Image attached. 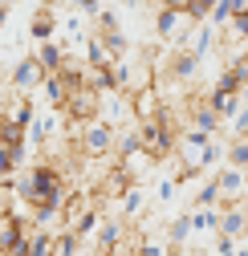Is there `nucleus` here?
<instances>
[{"label":"nucleus","mask_w":248,"mask_h":256,"mask_svg":"<svg viewBox=\"0 0 248 256\" xmlns=\"http://www.w3.org/2000/svg\"><path fill=\"white\" fill-rule=\"evenodd\" d=\"M41 82H45V66L37 61V53H33V57H20V66H16L12 78H8L12 94H33V90H41Z\"/></svg>","instance_id":"7ed1b4c3"},{"label":"nucleus","mask_w":248,"mask_h":256,"mask_svg":"<svg viewBox=\"0 0 248 256\" xmlns=\"http://www.w3.org/2000/svg\"><path fill=\"white\" fill-rule=\"evenodd\" d=\"M110 49L102 45V37H86V66L90 70H102V66H110Z\"/></svg>","instance_id":"6ab92c4d"},{"label":"nucleus","mask_w":248,"mask_h":256,"mask_svg":"<svg viewBox=\"0 0 248 256\" xmlns=\"http://www.w3.org/2000/svg\"><path fill=\"white\" fill-rule=\"evenodd\" d=\"M216 183H220V200H244V191H248V171L228 163L220 175H216Z\"/></svg>","instance_id":"39448f33"},{"label":"nucleus","mask_w":248,"mask_h":256,"mask_svg":"<svg viewBox=\"0 0 248 256\" xmlns=\"http://www.w3.org/2000/svg\"><path fill=\"white\" fill-rule=\"evenodd\" d=\"M228 163L248 171V138H232V142H228Z\"/></svg>","instance_id":"a878e982"},{"label":"nucleus","mask_w":248,"mask_h":256,"mask_svg":"<svg viewBox=\"0 0 248 256\" xmlns=\"http://www.w3.org/2000/svg\"><path fill=\"white\" fill-rule=\"evenodd\" d=\"M8 8H12L8 0H0V24H4V16H8Z\"/></svg>","instance_id":"2f4dec72"},{"label":"nucleus","mask_w":248,"mask_h":256,"mask_svg":"<svg viewBox=\"0 0 248 256\" xmlns=\"http://www.w3.org/2000/svg\"><path fill=\"white\" fill-rule=\"evenodd\" d=\"M142 208H146V204H142V191L130 183L126 191H122V220H126V224H134V220L142 216Z\"/></svg>","instance_id":"412c9836"},{"label":"nucleus","mask_w":248,"mask_h":256,"mask_svg":"<svg viewBox=\"0 0 248 256\" xmlns=\"http://www.w3.org/2000/svg\"><path fill=\"white\" fill-rule=\"evenodd\" d=\"M78 248H82V240H78L74 228H57V232H53V248H49V256H78Z\"/></svg>","instance_id":"2eb2a0df"},{"label":"nucleus","mask_w":248,"mask_h":256,"mask_svg":"<svg viewBox=\"0 0 248 256\" xmlns=\"http://www.w3.org/2000/svg\"><path fill=\"white\" fill-rule=\"evenodd\" d=\"M236 256H248V244H244V240H240V248H236Z\"/></svg>","instance_id":"473e14b6"},{"label":"nucleus","mask_w":248,"mask_h":256,"mask_svg":"<svg viewBox=\"0 0 248 256\" xmlns=\"http://www.w3.org/2000/svg\"><path fill=\"white\" fill-rule=\"evenodd\" d=\"M138 240H142V232H126L114 248H106V256H138Z\"/></svg>","instance_id":"b1692460"},{"label":"nucleus","mask_w":248,"mask_h":256,"mask_svg":"<svg viewBox=\"0 0 248 256\" xmlns=\"http://www.w3.org/2000/svg\"><path fill=\"white\" fill-rule=\"evenodd\" d=\"M28 33H33L37 45H41V41H53V33H57V8H53V4L37 8L33 20H28Z\"/></svg>","instance_id":"1a4fd4ad"},{"label":"nucleus","mask_w":248,"mask_h":256,"mask_svg":"<svg viewBox=\"0 0 248 256\" xmlns=\"http://www.w3.org/2000/svg\"><path fill=\"white\" fill-rule=\"evenodd\" d=\"M236 248H240V240H232V236L216 240V256H236Z\"/></svg>","instance_id":"c756f323"},{"label":"nucleus","mask_w":248,"mask_h":256,"mask_svg":"<svg viewBox=\"0 0 248 256\" xmlns=\"http://www.w3.org/2000/svg\"><path fill=\"white\" fill-rule=\"evenodd\" d=\"M216 37H220V33H216L212 24H204V20H200V24L192 28V37H188V49H192L196 57H204V53H208V49L216 45Z\"/></svg>","instance_id":"4468645a"},{"label":"nucleus","mask_w":248,"mask_h":256,"mask_svg":"<svg viewBox=\"0 0 248 256\" xmlns=\"http://www.w3.org/2000/svg\"><path fill=\"white\" fill-rule=\"evenodd\" d=\"M86 208H90V196H78V191H74V196H66V208H61V228H74V220H78Z\"/></svg>","instance_id":"4be33fe9"},{"label":"nucleus","mask_w":248,"mask_h":256,"mask_svg":"<svg viewBox=\"0 0 248 256\" xmlns=\"http://www.w3.org/2000/svg\"><path fill=\"white\" fill-rule=\"evenodd\" d=\"M192 126H200V130H208V134H220L224 118H220V110H216L208 98H192Z\"/></svg>","instance_id":"423d86ee"},{"label":"nucleus","mask_w":248,"mask_h":256,"mask_svg":"<svg viewBox=\"0 0 248 256\" xmlns=\"http://www.w3.org/2000/svg\"><path fill=\"white\" fill-rule=\"evenodd\" d=\"M192 232H196V228H192V216H179V220H171V228L163 232V240H167L171 252H175V248H183V244L192 240Z\"/></svg>","instance_id":"f3484780"},{"label":"nucleus","mask_w":248,"mask_h":256,"mask_svg":"<svg viewBox=\"0 0 248 256\" xmlns=\"http://www.w3.org/2000/svg\"><path fill=\"white\" fill-rule=\"evenodd\" d=\"M220 236H232V240H244L248 236V212H240V204L220 216Z\"/></svg>","instance_id":"9b49d317"},{"label":"nucleus","mask_w":248,"mask_h":256,"mask_svg":"<svg viewBox=\"0 0 248 256\" xmlns=\"http://www.w3.org/2000/svg\"><path fill=\"white\" fill-rule=\"evenodd\" d=\"M0 118H4V106H0Z\"/></svg>","instance_id":"72a5a7b5"},{"label":"nucleus","mask_w":248,"mask_h":256,"mask_svg":"<svg viewBox=\"0 0 248 256\" xmlns=\"http://www.w3.org/2000/svg\"><path fill=\"white\" fill-rule=\"evenodd\" d=\"M122 236H126V220H102L98 224V232H94V240H98V248L106 252V248H114Z\"/></svg>","instance_id":"ddd939ff"},{"label":"nucleus","mask_w":248,"mask_h":256,"mask_svg":"<svg viewBox=\"0 0 248 256\" xmlns=\"http://www.w3.org/2000/svg\"><path fill=\"white\" fill-rule=\"evenodd\" d=\"M98 114H102V90L86 78L82 86H74V90H70L66 118H70V122H94Z\"/></svg>","instance_id":"f03ea898"},{"label":"nucleus","mask_w":248,"mask_h":256,"mask_svg":"<svg viewBox=\"0 0 248 256\" xmlns=\"http://www.w3.org/2000/svg\"><path fill=\"white\" fill-rule=\"evenodd\" d=\"M94 20H98V33H118V12L114 8H102Z\"/></svg>","instance_id":"cd10ccee"},{"label":"nucleus","mask_w":248,"mask_h":256,"mask_svg":"<svg viewBox=\"0 0 248 256\" xmlns=\"http://www.w3.org/2000/svg\"><path fill=\"white\" fill-rule=\"evenodd\" d=\"M196 208H220V183L216 179H208L200 191H196V200H192Z\"/></svg>","instance_id":"5701e85b"},{"label":"nucleus","mask_w":248,"mask_h":256,"mask_svg":"<svg viewBox=\"0 0 248 256\" xmlns=\"http://www.w3.org/2000/svg\"><path fill=\"white\" fill-rule=\"evenodd\" d=\"M41 94H45V102H49L53 110H66V102H70V82L61 78V74H45Z\"/></svg>","instance_id":"9d476101"},{"label":"nucleus","mask_w":248,"mask_h":256,"mask_svg":"<svg viewBox=\"0 0 248 256\" xmlns=\"http://www.w3.org/2000/svg\"><path fill=\"white\" fill-rule=\"evenodd\" d=\"M114 146H118V126H110V122H102V118L86 122V130H82V138H78V150L90 158V163H102V158H110Z\"/></svg>","instance_id":"f257e3e1"},{"label":"nucleus","mask_w":248,"mask_h":256,"mask_svg":"<svg viewBox=\"0 0 248 256\" xmlns=\"http://www.w3.org/2000/svg\"><path fill=\"white\" fill-rule=\"evenodd\" d=\"M220 208H196L192 212V228L196 232H220Z\"/></svg>","instance_id":"aec40b11"},{"label":"nucleus","mask_w":248,"mask_h":256,"mask_svg":"<svg viewBox=\"0 0 248 256\" xmlns=\"http://www.w3.org/2000/svg\"><path fill=\"white\" fill-rule=\"evenodd\" d=\"M118 167H122V171H126V175L138 183V179H142V175L154 167V158H150L142 146H130V150H122V154H118Z\"/></svg>","instance_id":"6e6552de"},{"label":"nucleus","mask_w":248,"mask_h":256,"mask_svg":"<svg viewBox=\"0 0 248 256\" xmlns=\"http://www.w3.org/2000/svg\"><path fill=\"white\" fill-rule=\"evenodd\" d=\"M204 98L220 110V118H236V110L244 106V94H240V90H220V86H212Z\"/></svg>","instance_id":"0eeeda50"},{"label":"nucleus","mask_w":248,"mask_h":256,"mask_svg":"<svg viewBox=\"0 0 248 256\" xmlns=\"http://www.w3.org/2000/svg\"><path fill=\"white\" fill-rule=\"evenodd\" d=\"M192 0H159V8H175V12H188Z\"/></svg>","instance_id":"7c9ffc66"},{"label":"nucleus","mask_w":248,"mask_h":256,"mask_svg":"<svg viewBox=\"0 0 248 256\" xmlns=\"http://www.w3.org/2000/svg\"><path fill=\"white\" fill-rule=\"evenodd\" d=\"M200 66H204V57H196L192 49H175L163 74H167L171 82H179V86H188V82H196V74H200Z\"/></svg>","instance_id":"20e7f679"},{"label":"nucleus","mask_w":248,"mask_h":256,"mask_svg":"<svg viewBox=\"0 0 248 256\" xmlns=\"http://www.w3.org/2000/svg\"><path fill=\"white\" fill-rule=\"evenodd\" d=\"M70 4H74L78 12H86V16H98V12H102V0H70Z\"/></svg>","instance_id":"c85d7f7f"},{"label":"nucleus","mask_w":248,"mask_h":256,"mask_svg":"<svg viewBox=\"0 0 248 256\" xmlns=\"http://www.w3.org/2000/svg\"><path fill=\"white\" fill-rule=\"evenodd\" d=\"M4 118H12L16 126H28V122L37 118V98H28V94H16V102H12V110H8Z\"/></svg>","instance_id":"a211bd4d"},{"label":"nucleus","mask_w":248,"mask_h":256,"mask_svg":"<svg viewBox=\"0 0 248 256\" xmlns=\"http://www.w3.org/2000/svg\"><path fill=\"white\" fill-rule=\"evenodd\" d=\"M98 224H102V208L98 204H90L78 220H74V232H78V240H90V236H94L98 232Z\"/></svg>","instance_id":"dca6fc26"},{"label":"nucleus","mask_w":248,"mask_h":256,"mask_svg":"<svg viewBox=\"0 0 248 256\" xmlns=\"http://www.w3.org/2000/svg\"><path fill=\"white\" fill-rule=\"evenodd\" d=\"M212 8H216V0H192V4H188V16L200 24V20H208V16H212Z\"/></svg>","instance_id":"bb28decb"},{"label":"nucleus","mask_w":248,"mask_h":256,"mask_svg":"<svg viewBox=\"0 0 248 256\" xmlns=\"http://www.w3.org/2000/svg\"><path fill=\"white\" fill-rule=\"evenodd\" d=\"M98 37H102V45L110 49V57H114V61H118V57H126V49H130V45H126V37H122V28H118V33H98Z\"/></svg>","instance_id":"393cba45"},{"label":"nucleus","mask_w":248,"mask_h":256,"mask_svg":"<svg viewBox=\"0 0 248 256\" xmlns=\"http://www.w3.org/2000/svg\"><path fill=\"white\" fill-rule=\"evenodd\" d=\"M66 49H61L57 41H41L37 45V61H41V66H45V74H61V66H66Z\"/></svg>","instance_id":"f8f14e48"}]
</instances>
